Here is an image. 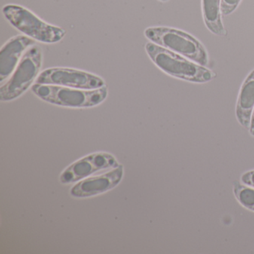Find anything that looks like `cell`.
I'll use <instances>...</instances> for the list:
<instances>
[{"label": "cell", "instance_id": "obj_1", "mask_svg": "<svg viewBox=\"0 0 254 254\" xmlns=\"http://www.w3.org/2000/svg\"><path fill=\"white\" fill-rule=\"evenodd\" d=\"M145 50L151 62L160 70L173 78L196 84H205L215 78L214 72L206 66L154 43H147Z\"/></svg>", "mask_w": 254, "mask_h": 254}, {"label": "cell", "instance_id": "obj_2", "mask_svg": "<svg viewBox=\"0 0 254 254\" xmlns=\"http://www.w3.org/2000/svg\"><path fill=\"white\" fill-rule=\"evenodd\" d=\"M144 35L150 42L181 55L197 64L206 66L209 63L208 53L203 44L185 31L166 26H154L147 28Z\"/></svg>", "mask_w": 254, "mask_h": 254}, {"label": "cell", "instance_id": "obj_3", "mask_svg": "<svg viewBox=\"0 0 254 254\" xmlns=\"http://www.w3.org/2000/svg\"><path fill=\"white\" fill-rule=\"evenodd\" d=\"M2 14L13 27L38 42L56 44L63 40L66 34L64 29L47 23L21 5L8 4L2 8Z\"/></svg>", "mask_w": 254, "mask_h": 254}, {"label": "cell", "instance_id": "obj_4", "mask_svg": "<svg viewBox=\"0 0 254 254\" xmlns=\"http://www.w3.org/2000/svg\"><path fill=\"white\" fill-rule=\"evenodd\" d=\"M32 91L38 98L53 105L72 108H93L108 97L106 85L96 90H83L50 84H35Z\"/></svg>", "mask_w": 254, "mask_h": 254}, {"label": "cell", "instance_id": "obj_5", "mask_svg": "<svg viewBox=\"0 0 254 254\" xmlns=\"http://www.w3.org/2000/svg\"><path fill=\"white\" fill-rule=\"evenodd\" d=\"M42 63V50L35 44L26 51L12 75L0 87V100L11 102L26 93L36 82Z\"/></svg>", "mask_w": 254, "mask_h": 254}, {"label": "cell", "instance_id": "obj_6", "mask_svg": "<svg viewBox=\"0 0 254 254\" xmlns=\"http://www.w3.org/2000/svg\"><path fill=\"white\" fill-rule=\"evenodd\" d=\"M35 84H50L83 90H96L105 86L103 78L91 72L67 67L44 69Z\"/></svg>", "mask_w": 254, "mask_h": 254}, {"label": "cell", "instance_id": "obj_7", "mask_svg": "<svg viewBox=\"0 0 254 254\" xmlns=\"http://www.w3.org/2000/svg\"><path fill=\"white\" fill-rule=\"evenodd\" d=\"M120 166L117 159L105 152L94 153L86 156L66 168L60 176L62 184H72L90 175Z\"/></svg>", "mask_w": 254, "mask_h": 254}, {"label": "cell", "instance_id": "obj_8", "mask_svg": "<svg viewBox=\"0 0 254 254\" xmlns=\"http://www.w3.org/2000/svg\"><path fill=\"white\" fill-rule=\"evenodd\" d=\"M36 41L26 35H17L7 41L0 52V82L3 84L15 70L22 58Z\"/></svg>", "mask_w": 254, "mask_h": 254}, {"label": "cell", "instance_id": "obj_9", "mask_svg": "<svg viewBox=\"0 0 254 254\" xmlns=\"http://www.w3.org/2000/svg\"><path fill=\"white\" fill-rule=\"evenodd\" d=\"M123 172L124 168L120 165L103 175L82 180L71 189L70 194L75 197H88L106 192L121 182Z\"/></svg>", "mask_w": 254, "mask_h": 254}, {"label": "cell", "instance_id": "obj_10", "mask_svg": "<svg viewBox=\"0 0 254 254\" xmlns=\"http://www.w3.org/2000/svg\"><path fill=\"white\" fill-rule=\"evenodd\" d=\"M254 110V69L241 86L236 106V117L239 124L249 130Z\"/></svg>", "mask_w": 254, "mask_h": 254}, {"label": "cell", "instance_id": "obj_11", "mask_svg": "<svg viewBox=\"0 0 254 254\" xmlns=\"http://www.w3.org/2000/svg\"><path fill=\"white\" fill-rule=\"evenodd\" d=\"M221 0H201L202 16L211 33L224 36L226 30L221 20Z\"/></svg>", "mask_w": 254, "mask_h": 254}, {"label": "cell", "instance_id": "obj_12", "mask_svg": "<svg viewBox=\"0 0 254 254\" xmlns=\"http://www.w3.org/2000/svg\"><path fill=\"white\" fill-rule=\"evenodd\" d=\"M233 190L238 202L245 209L254 212V188L245 185L242 182L234 181Z\"/></svg>", "mask_w": 254, "mask_h": 254}, {"label": "cell", "instance_id": "obj_13", "mask_svg": "<svg viewBox=\"0 0 254 254\" xmlns=\"http://www.w3.org/2000/svg\"><path fill=\"white\" fill-rule=\"evenodd\" d=\"M242 0H221V11L224 16L230 15L236 11Z\"/></svg>", "mask_w": 254, "mask_h": 254}, {"label": "cell", "instance_id": "obj_14", "mask_svg": "<svg viewBox=\"0 0 254 254\" xmlns=\"http://www.w3.org/2000/svg\"><path fill=\"white\" fill-rule=\"evenodd\" d=\"M241 182L245 185L254 188V170L244 173L241 177Z\"/></svg>", "mask_w": 254, "mask_h": 254}, {"label": "cell", "instance_id": "obj_15", "mask_svg": "<svg viewBox=\"0 0 254 254\" xmlns=\"http://www.w3.org/2000/svg\"><path fill=\"white\" fill-rule=\"evenodd\" d=\"M250 134L252 136H254V110L252 114V118H251V126L249 128Z\"/></svg>", "mask_w": 254, "mask_h": 254}, {"label": "cell", "instance_id": "obj_16", "mask_svg": "<svg viewBox=\"0 0 254 254\" xmlns=\"http://www.w3.org/2000/svg\"><path fill=\"white\" fill-rule=\"evenodd\" d=\"M159 1H160V2H168V1H169V0H159Z\"/></svg>", "mask_w": 254, "mask_h": 254}]
</instances>
